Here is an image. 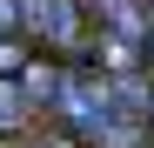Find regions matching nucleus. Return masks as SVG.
Here are the masks:
<instances>
[{
  "instance_id": "f257e3e1",
  "label": "nucleus",
  "mask_w": 154,
  "mask_h": 148,
  "mask_svg": "<svg viewBox=\"0 0 154 148\" xmlns=\"http://www.w3.org/2000/svg\"><path fill=\"white\" fill-rule=\"evenodd\" d=\"M27 20H34L47 40H74V34H81V20H74L67 0H27Z\"/></svg>"
},
{
  "instance_id": "f03ea898",
  "label": "nucleus",
  "mask_w": 154,
  "mask_h": 148,
  "mask_svg": "<svg viewBox=\"0 0 154 148\" xmlns=\"http://www.w3.org/2000/svg\"><path fill=\"white\" fill-rule=\"evenodd\" d=\"M14 114V88H0V121H7Z\"/></svg>"
}]
</instances>
